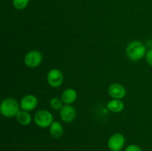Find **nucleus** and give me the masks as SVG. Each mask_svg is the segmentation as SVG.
<instances>
[{
	"label": "nucleus",
	"mask_w": 152,
	"mask_h": 151,
	"mask_svg": "<svg viewBox=\"0 0 152 151\" xmlns=\"http://www.w3.org/2000/svg\"><path fill=\"white\" fill-rule=\"evenodd\" d=\"M126 151H142L139 146L136 144H131L126 147Z\"/></svg>",
	"instance_id": "nucleus-17"
},
{
	"label": "nucleus",
	"mask_w": 152,
	"mask_h": 151,
	"mask_svg": "<svg viewBox=\"0 0 152 151\" xmlns=\"http://www.w3.org/2000/svg\"><path fill=\"white\" fill-rule=\"evenodd\" d=\"M24 62L28 68H37L42 62V55L39 50H31L25 55Z\"/></svg>",
	"instance_id": "nucleus-4"
},
{
	"label": "nucleus",
	"mask_w": 152,
	"mask_h": 151,
	"mask_svg": "<svg viewBox=\"0 0 152 151\" xmlns=\"http://www.w3.org/2000/svg\"><path fill=\"white\" fill-rule=\"evenodd\" d=\"M16 118L18 123L23 126L28 125V124H31V121H32V116L30 114V113L28 111L23 110H22L18 113Z\"/></svg>",
	"instance_id": "nucleus-12"
},
{
	"label": "nucleus",
	"mask_w": 152,
	"mask_h": 151,
	"mask_svg": "<svg viewBox=\"0 0 152 151\" xmlns=\"http://www.w3.org/2000/svg\"><path fill=\"white\" fill-rule=\"evenodd\" d=\"M63 102H62V99H59L58 97H54L53 99H51L50 102V105L53 110H61V108L63 107Z\"/></svg>",
	"instance_id": "nucleus-14"
},
{
	"label": "nucleus",
	"mask_w": 152,
	"mask_h": 151,
	"mask_svg": "<svg viewBox=\"0 0 152 151\" xmlns=\"http://www.w3.org/2000/svg\"><path fill=\"white\" fill-rule=\"evenodd\" d=\"M126 138L122 133H117L113 134L108 139V146L111 151H120L124 147Z\"/></svg>",
	"instance_id": "nucleus-6"
},
{
	"label": "nucleus",
	"mask_w": 152,
	"mask_h": 151,
	"mask_svg": "<svg viewBox=\"0 0 152 151\" xmlns=\"http://www.w3.org/2000/svg\"><path fill=\"white\" fill-rule=\"evenodd\" d=\"M29 0H13V4L17 10H24L28 5Z\"/></svg>",
	"instance_id": "nucleus-15"
},
{
	"label": "nucleus",
	"mask_w": 152,
	"mask_h": 151,
	"mask_svg": "<svg viewBox=\"0 0 152 151\" xmlns=\"http://www.w3.org/2000/svg\"><path fill=\"white\" fill-rule=\"evenodd\" d=\"M108 94L112 99H122L126 96V90L121 84L114 83L108 87Z\"/></svg>",
	"instance_id": "nucleus-9"
},
{
	"label": "nucleus",
	"mask_w": 152,
	"mask_h": 151,
	"mask_svg": "<svg viewBox=\"0 0 152 151\" xmlns=\"http://www.w3.org/2000/svg\"><path fill=\"white\" fill-rule=\"evenodd\" d=\"M20 104L13 98H7L1 102L0 106V112L3 116L6 118L16 117L20 111Z\"/></svg>",
	"instance_id": "nucleus-2"
},
{
	"label": "nucleus",
	"mask_w": 152,
	"mask_h": 151,
	"mask_svg": "<svg viewBox=\"0 0 152 151\" xmlns=\"http://www.w3.org/2000/svg\"><path fill=\"white\" fill-rule=\"evenodd\" d=\"M34 122L41 128H47L53 122V115L46 110H40L34 115Z\"/></svg>",
	"instance_id": "nucleus-3"
},
{
	"label": "nucleus",
	"mask_w": 152,
	"mask_h": 151,
	"mask_svg": "<svg viewBox=\"0 0 152 151\" xmlns=\"http://www.w3.org/2000/svg\"><path fill=\"white\" fill-rule=\"evenodd\" d=\"M124 107L125 105L123 101H121V99H112L107 104V108L108 109V110L112 113H115L122 112Z\"/></svg>",
	"instance_id": "nucleus-11"
},
{
	"label": "nucleus",
	"mask_w": 152,
	"mask_h": 151,
	"mask_svg": "<svg viewBox=\"0 0 152 151\" xmlns=\"http://www.w3.org/2000/svg\"><path fill=\"white\" fill-rule=\"evenodd\" d=\"M59 115L60 118L64 122L71 123L75 119L77 116V111L75 108L71 105H63L59 111Z\"/></svg>",
	"instance_id": "nucleus-7"
},
{
	"label": "nucleus",
	"mask_w": 152,
	"mask_h": 151,
	"mask_svg": "<svg viewBox=\"0 0 152 151\" xmlns=\"http://www.w3.org/2000/svg\"><path fill=\"white\" fill-rule=\"evenodd\" d=\"M145 60L148 65L152 66V49H150L147 51L145 54Z\"/></svg>",
	"instance_id": "nucleus-16"
},
{
	"label": "nucleus",
	"mask_w": 152,
	"mask_h": 151,
	"mask_svg": "<svg viewBox=\"0 0 152 151\" xmlns=\"http://www.w3.org/2000/svg\"><path fill=\"white\" fill-rule=\"evenodd\" d=\"M77 92L74 89L68 88L63 91L61 99L65 105H71L77 101Z\"/></svg>",
	"instance_id": "nucleus-10"
},
{
	"label": "nucleus",
	"mask_w": 152,
	"mask_h": 151,
	"mask_svg": "<svg viewBox=\"0 0 152 151\" xmlns=\"http://www.w3.org/2000/svg\"><path fill=\"white\" fill-rule=\"evenodd\" d=\"M19 104L21 109L29 112L37 107L38 105V99L34 95L28 94L22 98Z\"/></svg>",
	"instance_id": "nucleus-8"
},
{
	"label": "nucleus",
	"mask_w": 152,
	"mask_h": 151,
	"mask_svg": "<svg viewBox=\"0 0 152 151\" xmlns=\"http://www.w3.org/2000/svg\"><path fill=\"white\" fill-rule=\"evenodd\" d=\"M146 53V47L140 41H132L126 47V54L128 58L134 62H137L145 57Z\"/></svg>",
	"instance_id": "nucleus-1"
},
{
	"label": "nucleus",
	"mask_w": 152,
	"mask_h": 151,
	"mask_svg": "<svg viewBox=\"0 0 152 151\" xmlns=\"http://www.w3.org/2000/svg\"><path fill=\"white\" fill-rule=\"evenodd\" d=\"M50 134L54 139H59L62 136L64 133V129L62 124L57 121H53L50 126Z\"/></svg>",
	"instance_id": "nucleus-13"
},
{
	"label": "nucleus",
	"mask_w": 152,
	"mask_h": 151,
	"mask_svg": "<svg viewBox=\"0 0 152 151\" xmlns=\"http://www.w3.org/2000/svg\"><path fill=\"white\" fill-rule=\"evenodd\" d=\"M63 74L62 71L56 68H53L49 70L47 75V81L49 85L54 88L60 87L63 82Z\"/></svg>",
	"instance_id": "nucleus-5"
}]
</instances>
